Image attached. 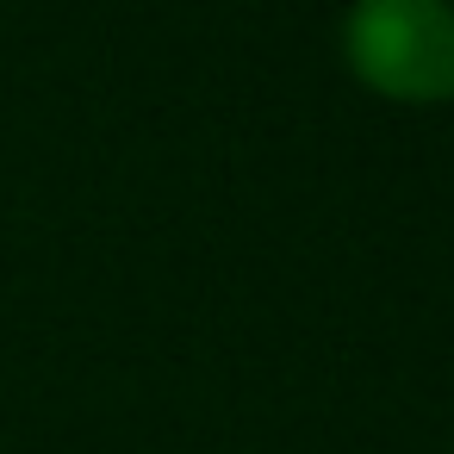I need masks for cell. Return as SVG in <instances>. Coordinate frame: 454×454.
<instances>
[{
    "label": "cell",
    "instance_id": "cell-1",
    "mask_svg": "<svg viewBox=\"0 0 454 454\" xmlns=\"http://www.w3.org/2000/svg\"><path fill=\"white\" fill-rule=\"evenodd\" d=\"M342 63L380 100H454V7L448 0H355L342 20Z\"/></svg>",
    "mask_w": 454,
    "mask_h": 454
}]
</instances>
